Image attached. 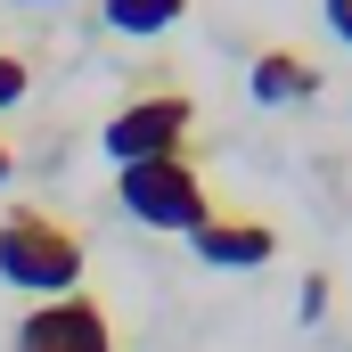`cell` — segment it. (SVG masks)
I'll list each match as a JSON object with an SVG mask.
<instances>
[{
	"label": "cell",
	"mask_w": 352,
	"mask_h": 352,
	"mask_svg": "<svg viewBox=\"0 0 352 352\" xmlns=\"http://www.w3.org/2000/svg\"><path fill=\"white\" fill-rule=\"evenodd\" d=\"M82 270H90V246L66 213H50V205H8L0 213V278L16 295L58 303V295L82 287Z\"/></svg>",
	"instance_id": "1"
},
{
	"label": "cell",
	"mask_w": 352,
	"mask_h": 352,
	"mask_svg": "<svg viewBox=\"0 0 352 352\" xmlns=\"http://www.w3.org/2000/svg\"><path fill=\"white\" fill-rule=\"evenodd\" d=\"M115 197H123L131 221H148V230H180V238L213 213V197H205V164H197L188 148L148 156V164H123V173H115Z\"/></svg>",
	"instance_id": "2"
},
{
	"label": "cell",
	"mask_w": 352,
	"mask_h": 352,
	"mask_svg": "<svg viewBox=\"0 0 352 352\" xmlns=\"http://www.w3.org/2000/svg\"><path fill=\"white\" fill-rule=\"evenodd\" d=\"M188 131H197V98H188L180 82H148V90H131V98L107 115L98 148H107L115 164H148V156L188 148Z\"/></svg>",
	"instance_id": "3"
},
{
	"label": "cell",
	"mask_w": 352,
	"mask_h": 352,
	"mask_svg": "<svg viewBox=\"0 0 352 352\" xmlns=\"http://www.w3.org/2000/svg\"><path fill=\"white\" fill-rule=\"evenodd\" d=\"M16 352H123V336H115L107 303L74 287V295H58V303H33V311L16 320Z\"/></svg>",
	"instance_id": "4"
},
{
	"label": "cell",
	"mask_w": 352,
	"mask_h": 352,
	"mask_svg": "<svg viewBox=\"0 0 352 352\" xmlns=\"http://www.w3.org/2000/svg\"><path fill=\"white\" fill-rule=\"evenodd\" d=\"M188 246H197V263H213V270H263L278 254V221L270 213H238V205H213L188 230Z\"/></svg>",
	"instance_id": "5"
},
{
	"label": "cell",
	"mask_w": 352,
	"mask_h": 352,
	"mask_svg": "<svg viewBox=\"0 0 352 352\" xmlns=\"http://www.w3.org/2000/svg\"><path fill=\"white\" fill-rule=\"evenodd\" d=\"M246 98H254V107H303V98H320V66H311L303 50H254Z\"/></svg>",
	"instance_id": "6"
},
{
	"label": "cell",
	"mask_w": 352,
	"mask_h": 352,
	"mask_svg": "<svg viewBox=\"0 0 352 352\" xmlns=\"http://www.w3.org/2000/svg\"><path fill=\"white\" fill-rule=\"evenodd\" d=\"M188 16V0H98V25L123 33V41H156Z\"/></svg>",
	"instance_id": "7"
},
{
	"label": "cell",
	"mask_w": 352,
	"mask_h": 352,
	"mask_svg": "<svg viewBox=\"0 0 352 352\" xmlns=\"http://www.w3.org/2000/svg\"><path fill=\"white\" fill-rule=\"evenodd\" d=\"M328 295H336V287H328V270H311V278H303V295H295L303 328H320V320H328Z\"/></svg>",
	"instance_id": "8"
},
{
	"label": "cell",
	"mask_w": 352,
	"mask_h": 352,
	"mask_svg": "<svg viewBox=\"0 0 352 352\" xmlns=\"http://www.w3.org/2000/svg\"><path fill=\"white\" fill-rule=\"evenodd\" d=\"M25 82H33V74H25V58H8V50H0V115L25 98Z\"/></svg>",
	"instance_id": "9"
},
{
	"label": "cell",
	"mask_w": 352,
	"mask_h": 352,
	"mask_svg": "<svg viewBox=\"0 0 352 352\" xmlns=\"http://www.w3.org/2000/svg\"><path fill=\"white\" fill-rule=\"evenodd\" d=\"M320 16H328V33L352 50V0H320Z\"/></svg>",
	"instance_id": "10"
},
{
	"label": "cell",
	"mask_w": 352,
	"mask_h": 352,
	"mask_svg": "<svg viewBox=\"0 0 352 352\" xmlns=\"http://www.w3.org/2000/svg\"><path fill=\"white\" fill-rule=\"evenodd\" d=\"M8 173H16V148H8V140H0V180H8Z\"/></svg>",
	"instance_id": "11"
},
{
	"label": "cell",
	"mask_w": 352,
	"mask_h": 352,
	"mask_svg": "<svg viewBox=\"0 0 352 352\" xmlns=\"http://www.w3.org/2000/svg\"><path fill=\"white\" fill-rule=\"evenodd\" d=\"M16 8H50V0H16Z\"/></svg>",
	"instance_id": "12"
}]
</instances>
